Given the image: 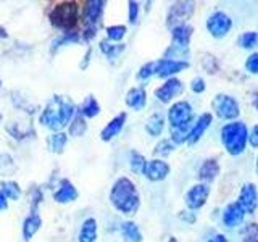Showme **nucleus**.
<instances>
[{"label":"nucleus","mask_w":258,"mask_h":242,"mask_svg":"<svg viewBox=\"0 0 258 242\" xmlns=\"http://www.w3.org/2000/svg\"><path fill=\"white\" fill-rule=\"evenodd\" d=\"M213 111L218 118L226 119V121H237L240 115V105L236 97L229 94H218L212 100Z\"/></svg>","instance_id":"5"},{"label":"nucleus","mask_w":258,"mask_h":242,"mask_svg":"<svg viewBox=\"0 0 258 242\" xmlns=\"http://www.w3.org/2000/svg\"><path fill=\"white\" fill-rule=\"evenodd\" d=\"M237 44L239 47L242 48H253L258 45V32L256 31H245V32H242V34L239 36L237 39Z\"/></svg>","instance_id":"31"},{"label":"nucleus","mask_w":258,"mask_h":242,"mask_svg":"<svg viewBox=\"0 0 258 242\" xmlns=\"http://www.w3.org/2000/svg\"><path fill=\"white\" fill-rule=\"evenodd\" d=\"M105 4L103 0H89L84 5L83 10V23L84 26H99V23L103 16L105 10Z\"/></svg>","instance_id":"14"},{"label":"nucleus","mask_w":258,"mask_h":242,"mask_svg":"<svg viewBox=\"0 0 258 242\" xmlns=\"http://www.w3.org/2000/svg\"><path fill=\"white\" fill-rule=\"evenodd\" d=\"M196 10V4L194 2H176L169 7L168 15H166V26L169 29H173L179 24L189 23L190 16L194 15Z\"/></svg>","instance_id":"8"},{"label":"nucleus","mask_w":258,"mask_h":242,"mask_svg":"<svg viewBox=\"0 0 258 242\" xmlns=\"http://www.w3.org/2000/svg\"><path fill=\"white\" fill-rule=\"evenodd\" d=\"M207 31L210 32V36L215 39H223L231 32L232 29V18L221 10H216L213 13H210L207 18Z\"/></svg>","instance_id":"6"},{"label":"nucleus","mask_w":258,"mask_h":242,"mask_svg":"<svg viewBox=\"0 0 258 242\" xmlns=\"http://www.w3.org/2000/svg\"><path fill=\"white\" fill-rule=\"evenodd\" d=\"M81 40V36L75 31H70V32H63V34L55 39L52 42V50H58V48L64 47V45H71V44H78Z\"/></svg>","instance_id":"29"},{"label":"nucleus","mask_w":258,"mask_h":242,"mask_svg":"<svg viewBox=\"0 0 258 242\" xmlns=\"http://www.w3.org/2000/svg\"><path fill=\"white\" fill-rule=\"evenodd\" d=\"M208 196H210V186L207 183H197L185 192L184 204L190 212H196V210H200L207 204Z\"/></svg>","instance_id":"9"},{"label":"nucleus","mask_w":258,"mask_h":242,"mask_svg":"<svg viewBox=\"0 0 258 242\" xmlns=\"http://www.w3.org/2000/svg\"><path fill=\"white\" fill-rule=\"evenodd\" d=\"M7 208H8V199H7L5 194L0 191V212H4V210H7Z\"/></svg>","instance_id":"44"},{"label":"nucleus","mask_w":258,"mask_h":242,"mask_svg":"<svg viewBox=\"0 0 258 242\" xmlns=\"http://www.w3.org/2000/svg\"><path fill=\"white\" fill-rule=\"evenodd\" d=\"M168 242H177V239H176V237H169Z\"/></svg>","instance_id":"50"},{"label":"nucleus","mask_w":258,"mask_h":242,"mask_svg":"<svg viewBox=\"0 0 258 242\" xmlns=\"http://www.w3.org/2000/svg\"><path fill=\"white\" fill-rule=\"evenodd\" d=\"M97 231H99V226H97L95 218H86L83 224H81V229L78 234V242H95Z\"/></svg>","instance_id":"22"},{"label":"nucleus","mask_w":258,"mask_h":242,"mask_svg":"<svg viewBox=\"0 0 258 242\" xmlns=\"http://www.w3.org/2000/svg\"><path fill=\"white\" fill-rule=\"evenodd\" d=\"M192 34H194V28L190 26L189 23L185 24H179V26H176L171 29V47L174 48H179V50H187L189 48V44H190V39H192Z\"/></svg>","instance_id":"15"},{"label":"nucleus","mask_w":258,"mask_h":242,"mask_svg":"<svg viewBox=\"0 0 258 242\" xmlns=\"http://www.w3.org/2000/svg\"><path fill=\"white\" fill-rule=\"evenodd\" d=\"M40 226H42V218L39 216V213L36 212H31L29 216L24 220L23 223V237L24 240H31L34 237V234L40 229Z\"/></svg>","instance_id":"23"},{"label":"nucleus","mask_w":258,"mask_h":242,"mask_svg":"<svg viewBox=\"0 0 258 242\" xmlns=\"http://www.w3.org/2000/svg\"><path fill=\"white\" fill-rule=\"evenodd\" d=\"M78 111L83 118H94L100 113V103L97 102L94 95H89V97H86V100L81 103Z\"/></svg>","instance_id":"26"},{"label":"nucleus","mask_w":258,"mask_h":242,"mask_svg":"<svg viewBox=\"0 0 258 242\" xmlns=\"http://www.w3.org/2000/svg\"><path fill=\"white\" fill-rule=\"evenodd\" d=\"M78 197H79L78 189L68 179H61L58 189L53 192V200L56 202V204H61V205L71 204V202H75Z\"/></svg>","instance_id":"19"},{"label":"nucleus","mask_w":258,"mask_h":242,"mask_svg":"<svg viewBox=\"0 0 258 242\" xmlns=\"http://www.w3.org/2000/svg\"><path fill=\"white\" fill-rule=\"evenodd\" d=\"M119 231H121V236H123L124 242H142L144 240L142 231H141V228L134 221L121 223Z\"/></svg>","instance_id":"24"},{"label":"nucleus","mask_w":258,"mask_h":242,"mask_svg":"<svg viewBox=\"0 0 258 242\" xmlns=\"http://www.w3.org/2000/svg\"><path fill=\"white\" fill-rule=\"evenodd\" d=\"M248 144L252 145L253 149H258V125H255L248 131Z\"/></svg>","instance_id":"43"},{"label":"nucleus","mask_w":258,"mask_h":242,"mask_svg":"<svg viewBox=\"0 0 258 242\" xmlns=\"http://www.w3.org/2000/svg\"><path fill=\"white\" fill-rule=\"evenodd\" d=\"M16 171V165L12 155L0 153V176H12Z\"/></svg>","instance_id":"33"},{"label":"nucleus","mask_w":258,"mask_h":242,"mask_svg":"<svg viewBox=\"0 0 258 242\" xmlns=\"http://www.w3.org/2000/svg\"><path fill=\"white\" fill-rule=\"evenodd\" d=\"M91 53H92L91 50H87V52H86V55H84V63L81 65V68H86V67H87L89 60H91Z\"/></svg>","instance_id":"47"},{"label":"nucleus","mask_w":258,"mask_h":242,"mask_svg":"<svg viewBox=\"0 0 258 242\" xmlns=\"http://www.w3.org/2000/svg\"><path fill=\"white\" fill-rule=\"evenodd\" d=\"M126 32H127L126 26H123V24H115V26H108L107 28V37H108L110 42H118L119 44L121 40L124 39Z\"/></svg>","instance_id":"35"},{"label":"nucleus","mask_w":258,"mask_h":242,"mask_svg":"<svg viewBox=\"0 0 258 242\" xmlns=\"http://www.w3.org/2000/svg\"><path fill=\"white\" fill-rule=\"evenodd\" d=\"M190 91L194 94H204L207 91V83L202 76H197L190 81Z\"/></svg>","instance_id":"39"},{"label":"nucleus","mask_w":258,"mask_h":242,"mask_svg":"<svg viewBox=\"0 0 258 242\" xmlns=\"http://www.w3.org/2000/svg\"><path fill=\"white\" fill-rule=\"evenodd\" d=\"M258 239V224H248L244 231V242H256Z\"/></svg>","instance_id":"41"},{"label":"nucleus","mask_w":258,"mask_h":242,"mask_svg":"<svg viewBox=\"0 0 258 242\" xmlns=\"http://www.w3.org/2000/svg\"><path fill=\"white\" fill-rule=\"evenodd\" d=\"M245 70L250 73V75H258V52H253L247 56Z\"/></svg>","instance_id":"38"},{"label":"nucleus","mask_w":258,"mask_h":242,"mask_svg":"<svg viewBox=\"0 0 258 242\" xmlns=\"http://www.w3.org/2000/svg\"><path fill=\"white\" fill-rule=\"evenodd\" d=\"M67 142H68V134H64L61 131L50 134L47 139V145L52 153H63L64 147H67Z\"/></svg>","instance_id":"27"},{"label":"nucleus","mask_w":258,"mask_h":242,"mask_svg":"<svg viewBox=\"0 0 258 242\" xmlns=\"http://www.w3.org/2000/svg\"><path fill=\"white\" fill-rule=\"evenodd\" d=\"M181 216V220H184L185 223H196V215H194V212H190V210H189V215H184V213H181L179 215Z\"/></svg>","instance_id":"45"},{"label":"nucleus","mask_w":258,"mask_h":242,"mask_svg":"<svg viewBox=\"0 0 258 242\" xmlns=\"http://www.w3.org/2000/svg\"><path fill=\"white\" fill-rule=\"evenodd\" d=\"M176 149V145L171 142V141H168V139H163V141H160L157 144V147H155V155H160V157H168L169 153H171L173 150Z\"/></svg>","instance_id":"37"},{"label":"nucleus","mask_w":258,"mask_h":242,"mask_svg":"<svg viewBox=\"0 0 258 242\" xmlns=\"http://www.w3.org/2000/svg\"><path fill=\"white\" fill-rule=\"evenodd\" d=\"M75 113H76L75 103L71 100L63 99L60 95H55L52 97V100L45 105V108L42 110V113H40V116H39V121L42 126L56 133L76 116Z\"/></svg>","instance_id":"2"},{"label":"nucleus","mask_w":258,"mask_h":242,"mask_svg":"<svg viewBox=\"0 0 258 242\" xmlns=\"http://www.w3.org/2000/svg\"><path fill=\"white\" fill-rule=\"evenodd\" d=\"M145 165H147V160H145V157L142 155V153L133 150L131 157H129V166H131L133 171L137 174H144Z\"/></svg>","instance_id":"32"},{"label":"nucleus","mask_w":258,"mask_h":242,"mask_svg":"<svg viewBox=\"0 0 258 242\" xmlns=\"http://www.w3.org/2000/svg\"><path fill=\"white\" fill-rule=\"evenodd\" d=\"M207 242H229L228 237L224 236V234H215L213 237H210Z\"/></svg>","instance_id":"46"},{"label":"nucleus","mask_w":258,"mask_h":242,"mask_svg":"<svg viewBox=\"0 0 258 242\" xmlns=\"http://www.w3.org/2000/svg\"><path fill=\"white\" fill-rule=\"evenodd\" d=\"M145 103H147V92H145L144 87H133L129 89L126 94V105L129 108H133L136 111H141Z\"/></svg>","instance_id":"21"},{"label":"nucleus","mask_w":258,"mask_h":242,"mask_svg":"<svg viewBox=\"0 0 258 242\" xmlns=\"http://www.w3.org/2000/svg\"><path fill=\"white\" fill-rule=\"evenodd\" d=\"M220 171H221V168H220V163H218V160L216 158H208L200 165L197 176H199L200 183H207L208 184V183H212V181L216 179L218 174H220Z\"/></svg>","instance_id":"20"},{"label":"nucleus","mask_w":258,"mask_h":242,"mask_svg":"<svg viewBox=\"0 0 258 242\" xmlns=\"http://www.w3.org/2000/svg\"><path fill=\"white\" fill-rule=\"evenodd\" d=\"M212 121H213V115H212V113H208V111L207 113H202V115L197 118L196 123H194L192 128H190L187 144L189 145L197 144L202 139V136L205 134L207 129L210 128V125H212Z\"/></svg>","instance_id":"18"},{"label":"nucleus","mask_w":258,"mask_h":242,"mask_svg":"<svg viewBox=\"0 0 258 242\" xmlns=\"http://www.w3.org/2000/svg\"><path fill=\"white\" fill-rule=\"evenodd\" d=\"M0 188H2L0 191L5 194L7 199L18 200L21 197V188L15 181H5V183H2V186H0Z\"/></svg>","instance_id":"34"},{"label":"nucleus","mask_w":258,"mask_h":242,"mask_svg":"<svg viewBox=\"0 0 258 242\" xmlns=\"http://www.w3.org/2000/svg\"><path fill=\"white\" fill-rule=\"evenodd\" d=\"M189 68V62L184 60H173V58H160L157 60L155 76L158 78H174V75Z\"/></svg>","instance_id":"11"},{"label":"nucleus","mask_w":258,"mask_h":242,"mask_svg":"<svg viewBox=\"0 0 258 242\" xmlns=\"http://www.w3.org/2000/svg\"><path fill=\"white\" fill-rule=\"evenodd\" d=\"M256 242H258V239H256Z\"/></svg>","instance_id":"53"},{"label":"nucleus","mask_w":258,"mask_h":242,"mask_svg":"<svg viewBox=\"0 0 258 242\" xmlns=\"http://www.w3.org/2000/svg\"><path fill=\"white\" fill-rule=\"evenodd\" d=\"M52 26L63 32H70L78 24L79 20V7L76 2H61L56 4L52 12L48 13Z\"/></svg>","instance_id":"4"},{"label":"nucleus","mask_w":258,"mask_h":242,"mask_svg":"<svg viewBox=\"0 0 258 242\" xmlns=\"http://www.w3.org/2000/svg\"><path fill=\"white\" fill-rule=\"evenodd\" d=\"M44 200V194L40 192L39 189H34L31 194V212H36L39 213V205H40V202Z\"/></svg>","instance_id":"40"},{"label":"nucleus","mask_w":258,"mask_h":242,"mask_svg":"<svg viewBox=\"0 0 258 242\" xmlns=\"http://www.w3.org/2000/svg\"><path fill=\"white\" fill-rule=\"evenodd\" d=\"M255 168H256V173H258V157H256V165H255Z\"/></svg>","instance_id":"51"},{"label":"nucleus","mask_w":258,"mask_h":242,"mask_svg":"<svg viewBox=\"0 0 258 242\" xmlns=\"http://www.w3.org/2000/svg\"><path fill=\"white\" fill-rule=\"evenodd\" d=\"M237 204L244 208L247 215H253L258 208V191L253 183H245L239 192Z\"/></svg>","instance_id":"10"},{"label":"nucleus","mask_w":258,"mask_h":242,"mask_svg":"<svg viewBox=\"0 0 258 242\" xmlns=\"http://www.w3.org/2000/svg\"><path fill=\"white\" fill-rule=\"evenodd\" d=\"M110 204L115 207L116 212L126 216H133L137 213L141 207V194L129 177H118L113 183L110 191Z\"/></svg>","instance_id":"1"},{"label":"nucleus","mask_w":258,"mask_h":242,"mask_svg":"<svg viewBox=\"0 0 258 242\" xmlns=\"http://www.w3.org/2000/svg\"><path fill=\"white\" fill-rule=\"evenodd\" d=\"M124 48H126L124 44H113L110 40H102L100 42V50L108 60H116L124 52Z\"/></svg>","instance_id":"28"},{"label":"nucleus","mask_w":258,"mask_h":242,"mask_svg":"<svg viewBox=\"0 0 258 242\" xmlns=\"http://www.w3.org/2000/svg\"><path fill=\"white\" fill-rule=\"evenodd\" d=\"M182 89H184L182 81L174 76V78L166 79L163 84L155 89V97L161 103H168V102H171L174 97L179 95L182 92Z\"/></svg>","instance_id":"12"},{"label":"nucleus","mask_w":258,"mask_h":242,"mask_svg":"<svg viewBox=\"0 0 258 242\" xmlns=\"http://www.w3.org/2000/svg\"><path fill=\"white\" fill-rule=\"evenodd\" d=\"M221 142L226 152L232 157H237L244 153L248 144V129L242 121H231L221 128Z\"/></svg>","instance_id":"3"},{"label":"nucleus","mask_w":258,"mask_h":242,"mask_svg":"<svg viewBox=\"0 0 258 242\" xmlns=\"http://www.w3.org/2000/svg\"><path fill=\"white\" fill-rule=\"evenodd\" d=\"M129 13H127V18H129V23L131 24H136L137 20H139V10H141V7L137 2H129Z\"/></svg>","instance_id":"42"},{"label":"nucleus","mask_w":258,"mask_h":242,"mask_svg":"<svg viewBox=\"0 0 258 242\" xmlns=\"http://www.w3.org/2000/svg\"><path fill=\"white\" fill-rule=\"evenodd\" d=\"M155 67H157V62H149L141 67V70L137 71V79L139 81H147L152 76H155Z\"/></svg>","instance_id":"36"},{"label":"nucleus","mask_w":258,"mask_h":242,"mask_svg":"<svg viewBox=\"0 0 258 242\" xmlns=\"http://www.w3.org/2000/svg\"><path fill=\"white\" fill-rule=\"evenodd\" d=\"M245 212H244V208H242L237 202H232V204H229L228 207L224 208V212H223V224L226 226V228H237L239 224L244 223L245 220Z\"/></svg>","instance_id":"16"},{"label":"nucleus","mask_w":258,"mask_h":242,"mask_svg":"<svg viewBox=\"0 0 258 242\" xmlns=\"http://www.w3.org/2000/svg\"><path fill=\"white\" fill-rule=\"evenodd\" d=\"M192 119H194V108L187 100L176 102L168 110V121L171 128L190 126Z\"/></svg>","instance_id":"7"},{"label":"nucleus","mask_w":258,"mask_h":242,"mask_svg":"<svg viewBox=\"0 0 258 242\" xmlns=\"http://www.w3.org/2000/svg\"><path fill=\"white\" fill-rule=\"evenodd\" d=\"M163 129H165V116L161 115V113H153L147 119V123H145V133L152 137L161 136Z\"/></svg>","instance_id":"25"},{"label":"nucleus","mask_w":258,"mask_h":242,"mask_svg":"<svg viewBox=\"0 0 258 242\" xmlns=\"http://www.w3.org/2000/svg\"><path fill=\"white\" fill-rule=\"evenodd\" d=\"M8 37V32L5 31V28L0 26V39H7Z\"/></svg>","instance_id":"48"},{"label":"nucleus","mask_w":258,"mask_h":242,"mask_svg":"<svg viewBox=\"0 0 258 242\" xmlns=\"http://www.w3.org/2000/svg\"><path fill=\"white\" fill-rule=\"evenodd\" d=\"M0 123H2V115H0Z\"/></svg>","instance_id":"52"},{"label":"nucleus","mask_w":258,"mask_h":242,"mask_svg":"<svg viewBox=\"0 0 258 242\" xmlns=\"http://www.w3.org/2000/svg\"><path fill=\"white\" fill-rule=\"evenodd\" d=\"M253 105H255V108L258 110V92L253 94Z\"/></svg>","instance_id":"49"},{"label":"nucleus","mask_w":258,"mask_h":242,"mask_svg":"<svg viewBox=\"0 0 258 242\" xmlns=\"http://www.w3.org/2000/svg\"><path fill=\"white\" fill-rule=\"evenodd\" d=\"M87 131V123H86V118H83L81 115H76L75 118L71 119L70 128H68V133L73 137H81L84 136Z\"/></svg>","instance_id":"30"},{"label":"nucleus","mask_w":258,"mask_h":242,"mask_svg":"<svg viewBox=\"0 0 258 242\" xmlns=\"http://www.w3.org/2000/svg\"><path fill=\"white\" fill-rule=\"evenodd\" d=\"M169 171H171V168H169V165L163 158H153L147 161V165H145L144 176L152 183H158V181L166 179Z\"/></svg>","instance_id":"13"},{"label":"nucleus","mask_w":258,"mask_h":242,"mask_svg":"<svg viewBox=\"0 0 258 242\" xmlns=\"http://www.w3.org/2000/svg\"><path fill=\"white\" fill-rule=\"evenodd\" d=\"M126 119H127V115L123 111V113H119V115H116L115 118H111L107 126H105L102 129V133H100V139L105 141V142H108V141H113L116 136H119V133L123 131V128L126 125Z\"/></svg>","instance_id":"17"}]
</instances>
